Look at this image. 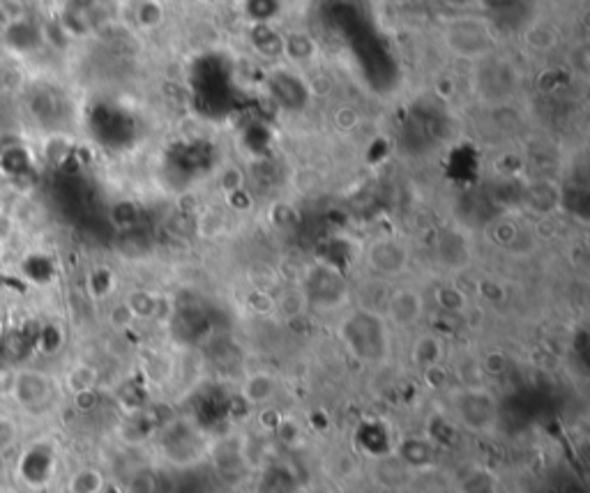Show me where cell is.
Here are the masks:
<instances>
[{"label":"cell","mask_w":590,"mask_h":493,"mask_svg":"<svg viewBox=\"0 0 590 493\" xmlns=\"http://www.w3.org/2000/svg\"><path fill=\"white\" fill-rule=\"evenodd\" d=\"M390 330L381 311L353 309L339 323V339L362 365H383L390 357Z\"/></svg>","instance_id":"1"},{"label":"cell","mask_w":590,"mask_h":493,"mask_svg":"<svg viewBox=\"0 0 590 493\" xmlns=\"http://www.w3.org/2000/svg\"><path fill=\"white\" fill-rule=\"evenodd\" d=\"M442 44L452 56L466 62H484L494 56L496 35L487 19L454 16L442 28Z\"/></svg>","instance_id":"2"},{"label":"cell","mask_w":590,"mask_h":493,"mask_svg":"<svg viewBox=\"0 0 590 493\" xmlns=\"http://www.w3.org/2000/svg\"><path fill=\"white\" fill-rule=\"evenodd\" d=\"M454 420L473 433H491L500 422L496 394L484 385H463L452 397Z\"/></svg>","instance_id":"3"},{"label":"cell","mask_w":590,"mask_h":493,"mask_svg":"<svg viewBox=\"0 0 590 493\" xmlns=\"http://www.w3.org/2000/svg\"><path fill=\"white\" fill-rule=\"evenodd\" d=\"M365 265L381 280H399L411 268V247L397 235H381L366 244Z\"/></svg>","instance_id":"4"},{"label":"cell","mask_w":590,"mask_h":493,"mask_svg":"<svg viewBox=\"0 0 590 493\" xmlns=\"http://www.w3.org/2000/svg\"><path fill=\"white\" fill-rule=\"evenodd\" d=\"M16 478L31 491H42L56 479L58 452L49 441L31 442L16 459Z\"/></svg>","instance_id":"5"},{"label":"cell","mask_w":590,"mask_h":493,"mask_svg":"<svg viewBox=\"0 0 590 493\" xmlns=\"http://www.w3.org/2000/svg\"><path fill=\"white\" fill-rule=\"evenodd\" d=\"M10 397L14 399L21 411L40 415L56 403L58 385L49 374L37 372V369H21V372H16Z\"/></svg>","instance_id":"6"},{"label":"cell","mask_w":590,"mask_h":493,"mask_svg":"<svg viewBox=\"0 0 590 493\" xmlns=\"http://www.w3.org/2000/svg\"><path fill=\"white\" fill-rule=\"evenodd\" d=\"M424 316H427V298L415 286H397L387 295L383 318L395 330H413L423 323Z\"/></svg>","instance_id":"7"},{"label":"cell","mask_w":590,"mask_h":493,"mask_svg":"<svg viewBox=\"0 0 590 493\" xmlns=\"http://www.w3.org/2000/svg\"><path fill=\"white\" fill-rule=\"evenodd\" d=\"M436 256L442 268L452 270V272L466 270L471 265V261H473V242H471V235L466 233L462 226H445V229L438 233Z\"/></svg>","instance_id":"8"},{"label":"cell","mask_w":590,"mask_h":493,"mask_svg":"<svg viewBox=\"0 0 590 493\" xmlns=\"http://www.w3.org/2000/svg\"><path fill=\"white\" fill-rule=\"evenodd\" d=\"M305 300L307 305H321L330 307L332 302L339 300L344 295V280L330 268H316L311 270L309 280L305 286Z\"/></svg>","instance_id":"9"},{"label":"cell","mask_w":590,"mask_h":493,"mask_svg":"<svg viewBox=\"0 0 590 493\" xmlns=\"http://www.w3.org/2000/svg\"><path fill=\"white\" fill-rule=\"evenodd\" d=\"M240 394L250 406H270L280 394V378L270 372H254L244 378Z\"/></svg>","instance_id":"10"},{"label":"cell","mask_w":590,"mask_h":493,"mask_svg":"<svg viewBox=\"0 0 590 493\" xmlns=\"http://www.w3.org/2000/svg\"><path fill=\"white\" fill-rule=\"evenodd\" d=\"M411 360L420 372L441 366L442 360H445V344H442L441 337L433 335V332L420 335L411 348Z\"/></svg>","instance_id":"11"},{"label":"cell","mask_w":590,"mask_h":493,"mask_svg":"<svg viewBox=\"0 0 590 493\" xmlns=\"http://www.w3.org/2000/svg\"><path fill=\"white\" fill-rule=\"evenodd\" d=\"M316 40L307 33H290L289 37H284V53L281 56L289 58L293 65H309L316 58Z\"/></svg>","instance_id":"12"},{"label":"cell","mask_w":590,"mask_h":493,"mask_svg":"<svg viewBox=\"0 0 590 493\" xmlns=\"http://www.w3.org/2000/svg\"><path fill=\"white\" fill-rule=\"evenodd\" d=\"M107 487V478L102 470L92 466H83L67 479V493H102Z\"/></svg>","instance_id":"13"},{"label":"cell","mask_w":590,"mask_h":493,"mask_svg":"<svg viewBox=\"0 0 590 493\" xmlns=\"http://www.w3.org/2000/svg\"><path fill=\"white\" fill-rule=\"evenodd\" d=\"M433 302L438 309L448 316H462L469 309V298L459 286L454 284H441L433 290Z\"/></svg>","instance_id":"14"},{"label":"cell","mask_w":590,"mask_h":493,"mask_svg":"<svg viewBox=\"0 0 590 493\" xmlns=\"http://www.w3.org/2000/svg\"><path fill=\"white\" fill-rule=\"evenodd\" d=\"M252 44L256 46V52L268 58L284 53V37H280V33L272 31L270 24H256L254 31H252Z\"/></svg>","instance_id":"15"},{"label":"cell","mask_w":590,"mask_h":493,"mask_svg":"<svg viewBox=\"0 0 590 493\" xmlns=\"http://www.w3.org/2000/svg\"><path fill=\"white\" fill-rule=\"evenodd\" d=\"M97 378L100 376H97L95 366L83 365L81 362V365H74L70 372H67L65 387L77 397V394H83V392H95Z\"/></svg>","instance_id":"16"},{"label":"cell","mask_w":590,"mask_h":493,"mask_svg":"<svg viewBox=\"0 0 590 493\" xmlns=\"http://www.w3.org/2000/svg\"><path fill=\"white\" fill-rule=\"evenodd\" d=\"M125 305L132 311L134 320L155 318L159 311V298L155 293H150V290H132L125 298Z\"/></svg>","instance_id":"17"},{"label":"cell","mask_w":590,"mask_h":493,"mask_svg":"<svg viewBox=\"0 0 590 493\" xmlns=\"http://www.w3.org/2000/svg\"><path fill=\"white\" fill-rule=\"evenodd\" d=\"M402 457L411 466H424V463L433 461V450L423 438H408L402 445Z\"/></svg>","instance_id":"18"},{"label":"cell","mask_w":590,"mask_h":493,"mask_svg":"<svg viewBox=\"0 0 590 493\" xmlns=\"http://www.w3.org/2000/svg\"><path fill=\"white\" fill-rule=\"evenodd\" d=\"M526 42H528L533 52H551L556 42H558V37H556V33L551 31L549 26H545V24H533V28H530L528 35H526Z\"/></svg>","instance_id":"19"},{"label":"cell","mask_w":590,"mask_h":493,"mask_svg":"<svg viewBox=\"0 0 590 493\" xmlns=\"http://www.w3.org/2000/svg\"><path fill=\"white\" fill-rule=\"evenodd\" d=\"M19 442V427L10 415H0V457Z\"/></svg>","instance_id":"20"},{"label":"cell","mask_w":590,"mask_h":493,"mask_svg":"<svg viewBox=\"0 0 590 493\" xmlns=\"http://www.w3.org/2000/svg\"><path fill=\"white\" fill-rule=\"evenodd\" d=\"M164 19V10L157 0H143L141 7H138V21H141L143 28H155L159 26Z\"/></svg>","instance_id":"21"},{"label":"cell","mask_w":590,"mask_h":493,"mask_svg":"<svg viewBox=\"0 0 590 493\" xmlns=\"http://www.w3.org/2000/svg\"><path fill=\"white\" fill-rule=\"evenodd\" d=\"M109 323H111L116 330H125V327L132 326L134 316H132V311H129V307L125 305V302H120V305L113 307L111 314H109Z\"/></svg>","instance_id":"22"},{"label":"cell","mask_w":590,"mask_h":493,"mask_svg":"<svg viewBox=\"0 0 590 493\" xmlns=\"http://www.w3.org/2000/svg\"><path fill=\"white\" fill-rule=\"evenodd\" d=\"M16 381V369L10 362H0V397H10Z\"/></svg>","instance_id":"23"},{"label":"cell","mask_w":590,"mask_h":493,"mask_svg":"<svg viewBox=\"0 0 590 493\" xmlns=\"http://www.w3.org/2000/svg\"><path fill=\"white\" fill-rule=\"evenodd\" d=\"M482 3L489 7V10L503 12V10H509V7H514L517 3H521V0H482Z\"/></svg>","instance_id":"24"},{"label":"cell","mask_w":590,"mask_h":493,"mask_svg":"<svg viewBox=\"0 0 590 493\" xmlns=\"http://www.w3.org/2000/svg\"><path fill=\"white\" fill-rule=\"evenodd\" d=\"M0 493H16V491H12V488H0Z\"/></svg>","instance_id":"25"}]
</instances>
